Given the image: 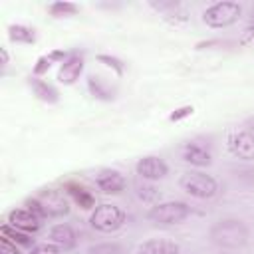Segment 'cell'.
I'll use <instances>...</instances> for the list:
<instances>
[{"label": "cell", "instance_id": "26", "mask_svg": "<svg viewBox=\"0 0 254 254\" xmlns=\"http://www.w3.org/2000/svg\"><path fill=\"white\" fill-rule=\"evenodd\" d=\"M30 254H62V248H58L56 244H36L32 250H30Z\"/></svg>", "mask_w": 254, "mask_h": 254}, {"label": "cell", "instance_id": "11", "mask_svg": "<svg viewBox=\"0 0 254 254\" xmlns=\"http://www.w3.org/2000/svg\"><path fill=\"white\" fill-rule=\"evenodd\" d=\"M81 71H83V56L79 52H71L69 58L62 64V67L58 71V79L64 85H71L79 79Z\"/></svg>", "mask_w": 254, "mask_h": 254}, {"label": "cell", "instance_id": "14", "mask_svg": "<svg viewBox=\"0 0 254 254\" xmlns=\"http://www.w3.org/2000/svg\"><path fill=\"white\" fill-rule=\"evenodd\" d=\"M181 248L173 240L163 238H151L139 246V254H179Z\"/></svg>", "mask_w": 254, "mask_h": 254}, {"label": "cell", "instance_id": "2", "mask_svg": "<svg viewBox=\"0 0 254 254\" xmlns=\"http://www.w3.org/2000/svg\"><path fill=\"white\" fill-rule=\"evenodd\" d=\"M190 216V206L181 200H169V202H157L149 208L147 218L157 224H179Z\"/></svg>", "mask_w": 254, "mask_h": 254}, {"label": "cell", "instance_id": "10", "mask_svg": "<svg viewBox=\"0 0 254 254\" xmlns=\"http://www.w3.org/2000/svg\"><path fill=\"white\" fill-rule=\"evenodd\" d=\"M95 185L105 194H119L121 190H125L127 181H125V177L119 171H115V169H103V171L97 173Z\"/></svg>", "mask_w": 254, "mask_h": 254}, {"label": "cell", "instance_id": "15", "mask_svg": "<svg viewBox=\"0 0 254 254\" xmlns=\"http://www.w3.org/2000/svg\"><path fill=\"white\" fill-rule=\"evenodd\" d=\"M65 192L73 198V202L79 206V208H83V210H89V208H95V198H93V194L85 189V187H81V185H77V183H65Z\"/></svg>", "mask_w": 254, "mask_h": 254}, {"label": "cell", "instance_id": "24", "mask_svg": "<svg viewBox=\"0 0 254 254\" xmlns=\"http://www.w3.org/2000/svg\"><path fill=\"white\" fill-rule=\"evenodd\" d=\"M26 208L32 212V214H36L40 220H44V218H48V214H46V210H44V206H42V202L34 196V198H28L26 200Z\"/></svg>", "mask_w": 254, "mask_h": 254}, {"label": "cell", "instance_id": "19", "mask_svg": "<svg viewBox=\"0 0 254 254\" xmlns=\"http://www.w3.org/2000/svg\"><path fill=\"white\" fill-rule=\"evenodd\" d=\"M0 232H2V236H6V238H10L14 244H18V246H26V248H34V238H32V234H28V232H24V230H18V228H14L12 224H2V228H0Z\"/></svg>", "mask_w": 254, "mask_h": 254}, {"label": "cell", "instance_id": "20", "mask_svg": "<svg viewBox=\"0 0 254 254\" xmlns=\"http://www.w3.org/2000/svg\"><path fill=\"white\" fill-rule=\"evenodd\" d=\"M8 36L16 44H34L36 42V32L28 26H22V24L8 26Z\"/></svg>", "mask_w": 254, "mask_h": 254}, {"label": "cell", "instance_id": "25", "mask_svg": "<svg viewBox=\"0 0 254 254\" xmlns=\"http://www.w3.org/2000/svg\"><path fill=\"white\" fill-rule=\"evenodd\" d=\"M52 64H54V62H52L50 56H42V58H38V62H36V65H34V77L44 75V73L50 69Z\"/></svg>", "mask_w": 254, "mask_h": 254}, {"label": "cell", "instance_id": "6", "mask_svg": "<svg viewBox=\"0 0 254 254\" xmlns=\"http://www.w3.org/2000/svg\"><path fill=\"white\" fill-rule=\"evenodd\" d=\"M226 147L228 151L242 159V161H252L254 159V135L246 129H234L226 135Z\"/></svg>", "mask_w": 254, "mask_h": 254}, {"label": "cell", "instance_id": "23", "mask_svg": "<svg viewBox=\"0 0 254 254\" xmlns=\"http://www.w3.org/2000/svg\"><path fill=\"white\" fill-rule=\"evenodd\" d=\"M89 254H121V246L115 242H105V244H95L89 248Z\"/></svg>", "mask_w": 254, "mask_h": 254}, {"label": "cell", "instance_id": "12", "mask_svg": "<svg viewBox=\"0 0 254 254\" xmlns=\"http://www.w3.org/2000/svg\"><path fill=\"white\" fill-rule=\"evenodd\" d=\"M8 224H12L14 228L18 230H24L28 234H34L40 230L42 222L36 214H32L28 208H14L10 214H8Z\"/></svg>", "mask_w": 254, "mask_h": 254}, {"label": "cell", "instance_id": "16", "mask_svg": "<svg viewBox=\"0 0 254 254\" xmlns=\"http://www.w3.org/2000/svg\"><path fill=\"white\" fill-rule=\"evenodd\" d=\"M50 240L52 244H56L58 248H73L75 246V232L69 224H56L52 230H50Z\"/></svg>", "mask_w": 254, "mask_h": 254}, {"label": "cell", "instance_id": "4", "mask_svg": "<svg viewBox=\"0 0 254 254\" xmlns=\"http://www.w3.org/2000/svg\"><path fill=\"white\" fill-rule=\"evenodd\" d=\"M242 6L238 2H216L202 12V20L210 28H228L238 22Z\"/></svg>", "mask_w": 254, "mask_h": 254}, {"label": "cell", "instance_id": "22", "mask_svg": "<svg viewBox=\"0 0 254 254\" xmlns=\"http://www.w3.org/2000/svg\"><path fill=\"white\" fill-rule=\"evenodd\" d=\"M97 62L99 64H105L107 67H111L117 75H123V71H125V64L119 60V58H115V56H107V54H99L97 56Z\"/></svg>", "mask_w": 254, "mask_h": 254}, {"label": "cell", "instance_id": "13", "mask_svg": "<svg viewBox=\"0 0 254 254\" xmlns=\"http://www.w3.org/2000/svg\"><path fill=\"white\" fill-rule=\"evenodd\" d=\"M183 161H187L194 167H208L212 157H210V151L204 145H200L196 141H190L183 147Z\"/></svg>", "mask_w": 254, "mask_h": 254}, {"label": "cell", "instance_id": "7", "mask_svg": "<svg viewBox=\"0 0 254 254\" xmlns=\"http://www.w3.org/2000/svg\"><path fill=\"white\" fill-rule=\"evenodd\" d=\"M149 6H151L163 20H167V22H171V24H183V22L189 20L187 8H185L181 2H177V0H159V2H157V0H151Z\"/></svg>", "mask_w": 254, "mask_h": 254}, {"label": "cell", "instance_id": "30", "mask_svg": "<svg viewBox=\"0 0 254 254\" xmlns=\"http://www.w3.org/2000/svg\"><path fill=\"white\" fill-rule=\"evenodd\" d=\"M137 194H139V198L145 200V202H151V200L157 198V190H155L153 187H139Z\"/></svg>", "mask_w": 254, "mask_h": 254}, {"label": "cell", "instance_id": "1", "mask_svg": "<svg viewBox=\"0 0 254 254\" xmlns=\"http://www.w3.org/2000/svg\"><path fill=\"white\" fill-rule=\"evenodd\" d=\"M208 236H210L212 244L222 250H238L248 242L250 230L238 218H224L210 226Z\"/></svg>", "mask_w": 254, "mask_h": 254}, {"label": "cell", "instance_id": "3", "mask_svg": "<svg viewBox=\"0 0 254 254\" xmlns=\"http://www.w3.org/2000/svg\"><path fill=\"white\" fill-rule=\"evenodd\" d=\"M125 220H127L125 210L115 204H99L93 208L89 216V224L99 232H115L125 224Z\"/></svg>", "mask_w": 254, "mask_h": 254}, {"label": "cell", "instance_id": "9", "mask_svg": "<svg viewBox=\"0 0 254 254\" xmlns=\"http://www.w3.org/2000/svg\"><path fill=\"white\" fill-rule=\"evenodd\" d=\"M135 171H137L139 177H143V179H147V181H159V179L167 177L169 167H167V163H165L161 157L147 155V157H143V159L137 161Z\"/></svg>", "mask_w": 254, "mask_h": 254}, {"label": "cell", "instance_id": "32", "mask_svg": "<svg viewBox=\"0 0 254 254\" xmlns=\"http://www.w3.org/2000/svg\"><path fill=\"white\" fill-rule=\"evenodd\" d=\"M0 54H2V65H6V64H8V52L2 48V50H0Z\"/></svg>", "mask_w": 254, "mask_h": 254}, {"label": "cell", "instance_id": "5", "mask_svg": "<svg viewBox=\"0 0 254 254\" xmlns=\"http://www.w3.org/2000/svg\"><path fill=\"white\" fill-rule=\"evenodd\" d=\"M181 189L185 192H189L194 198H212L218 192V185L216 181L200 171H189L181 177Z\"/></svg>", "mask_w": 254, "mask_h": 254}, {"label": "cell", "instance_id": "29", "mask_svg": "<svg viewBox=\"0 0 254 254\" xmlns=\"http://www.w3.org/2000/svg\"><path fill=\"white\" fill-rule=\"evenodd\" d=\"M240 46H246V48H254V24L248 26L242 36H240Z\"/></svg>", "mask_w": 254, "mask_h": 254}, {"label": "cell", "instance_id": "28", "mask_svg": "<svg viewBox=\"0 0 254 254\" xmlns=\"http://www.w3.org/2000/svg\"><path fill=\"white\" fill-rule=\"evenodd\" d=\"M192 105H185V107H179V109H175L171 115H169V121H181V119H185V117H189V115H192Z\"/></svg>", "mask_w": 254, "mask_h": 254}, {"label": "cell", "instance_id": "18", "mask_svg": "<svg viewBox=\"0 0 254 254\" xmlns=\"http://www.w3.org/2000/svg\"><path fill=\"white\" fill-rule=\"evenodd\" d=\"M87 87H89L91 95L97 97V99H101V101H111L115 97V91L111 87H107L99 75H89L87 77Z\"/></svg>", "mask_w": 254, "mask_h": 254}, {"label": "cell", "instance_id": "17", "mask_svg": "<svg viewBox=\"0 0 254 254\" xmlns=\"http://www.w3.org/2000/svg\"><path fill=\"white\" fill-rule=\"evenodd\" d=\"M30 87L34 91V95L46 103H58L60 95H58V89L54 85H50L48 81L40 79V77H30Z\"/></svg>", "mask_w": 254, "mask_h": 254}, {"label": "cell", "instance_id": "31", "mask_svg": "<svg viewBox=\"0 0 254 254\" xmlns=\"http://www.w3.org/2000/svg\"><path fill=\"white\" fill-rule=\"evenodd\" d=\"M244 129H246V131H250V133L254 135V117L246 119V123H244Z\"/></svg>", "mask_w": 254, "mask_h": 254}, {"label": "cell", "instance_id": "21", "mask_svg": "<svg viewBox=\"0 0 254 254\" xmlns=\"http://www.w3.org/2000/svg\"><path fill=\"white\" fill-rule=\"evenodd\" d=\"M48 12L54 18H69V16H75L79 12V6L73 2H52L48 6Z\"/></svg>", "mask_w": 254, "mask_h": 254}, {"label": "cell", "instance_id": "8", "mask_svg": "<svg viewBox=\"0 0 254 254\" xmlns=\"http://www.w3.org/2000/svg\"><path fill=\"white\" fill-rule=\"evenodd\" d=\"M36 198L42 202L46 214L52 216V218H56V216H65V214L69 212V202H67V198H65L60 190L48 189V190H42Z\"/></svg>", "mask_w": 254, "mask_h": 254}, {"label": "cell", "instance_id": "27", "mask_svg": "<svg viewBox=\"0 0 254 254\" xmlns=\"http://www.w3.org/2000/svg\"><path fill=\"white\" fill-rule=\"evenodd\" d=\"M0 254H20V248L10 238L0 236Z\"/></svg>", "mask_w": 254, "mask_h": 254}]
</instances>
